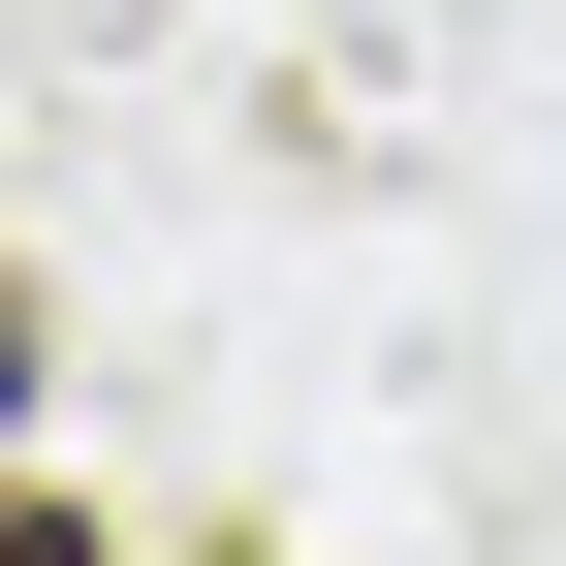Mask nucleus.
<instances>
[{"label":"nucleus","instance_id":"f257e3e1","mask_svg":"<svg viewBox=\"0 0 566 566\" xmlns=\"http://www.w3.org/2000/svg\"><path fill=\"white\" fill-rule=\"evenodd\" d=\"M0 378H32V283H0Z\"/></svg>","mask_w":566,"mask_h":566}]
</instances>
